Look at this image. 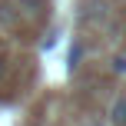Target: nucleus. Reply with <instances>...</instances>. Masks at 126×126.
Here are the masks:
<instances>
[{"mask_svg":"<svg viewBox=\"0 0 126 126\" xmlns=\"http://www.w3.org/2000/svg\"><path fill=\"white\" fill-rule=\"evenodd\" d=\"M113 73H126V57H113Z\"/></svg>","mask_w":126,"mask_h":126,"instance_id":"2","label":"nucleus"},{"mask_svg":"<svg viewBox=\"0 0 126 126\" xmlns=\"http://www.w3.org/2000/svg\"><path fill=\"white\" fill-rule=\"evenodd\" d=\"M113 126H126V96H120V100L113 103Z\"/></svg>","mask_w":126,"mask_h":126,"instance_id":"1","label":"nucleus"},{"mask_svg":"<svg viewBox=\"0 0 126 126\" xmlns=\"http://www.w3.org/2000/svg\"><path fill=\"white\" fill-rule=\"evenodd\" d=\"M0 80H3V63H0Z\"/></svg>","mask_w":126,"mask_h":126,"instance_id":"3","label":"nucleus"}]
</instances>
